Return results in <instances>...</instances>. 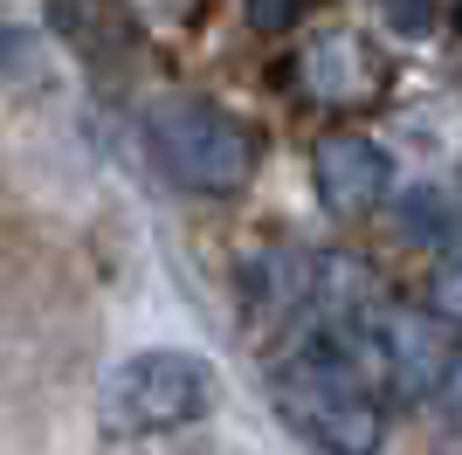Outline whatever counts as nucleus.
Returning a JSON list of instances; mask_svg holds the SVG:
<instances>
[{
	"label": "nucleus",
	"instance_id": "obj_1",
	"mask_svg": "<svg viewBox=\"0 0 462 455\" xmlns=\"http://www.w3.org/2000/svg\"><path fill=\"white\" fill-rule=\"evenodd\" d=\"M276 414L325 455H380V366H373L359 324L318 318L304 339L270 366Z\"/></svg>",
	"mask_w": 462,
	"mask_h": 455
},
{
	"label": "nucleus",
	"instance_id": "obj_2",
	"mask_svg": "<svg viewBox=\"0 0 462 455\" xmlns=\"http://www.w3.org/2000/svg\"><path fill=\"white\" fill-rule=\"evenodd\" d=\"M214 394H221L214 359L180 352V345H152V352H132L104 373L97 414L111 435H173V428H193L214 414Z\"/></svg>",
	"mask_w": 462,
	"mask_h": 455
},
{
	"label": "nucleus",
	"instance_id": "obj_3",
	"mask_svg": "<svg viewBox=\"0 0 462 455\" xmlns=\"http://www.w3.org/2000/svg\"><path fill=\"white\" fill-rule=\"evenodd\" d=\"M145 145L187 193H242L255 172V138L208 97H159L145 111Z\"/></svg>",
	"mask_w": 462,
	"mask_h": 455
},
{
	"label": "nucleus",
	"instance_id": "obj_4",
	"mask_svg": "<svg viewBox=\"0 0 462 455\" xmlns=\"http://www.w3.org/2000/svg\"><path fill=\"white\" fill-rule=\"evenodd\" d=\"M310 172H318V200H325L331 214H346V221H352V214H373L386 193H393V159H386L366 132L318 138Z\"/></svg>",
	"mask_w": 462,
	"mask_h": 455
},
{
	"label": "nucleus",
	"instance_id": "obj_5",
	"mask_svg": "<svg viewBox=\"0 0 462 455\" xmlns=\"http://www.w3.org/2000/svg\"><path fill=\"white\" fill-rule=\"evenodd\" d=\"M297 76H304V90L318 97V104H366V97L386 83L380 56H373V49L352 35V28L318 35V42L304 49V62H297Z\"/></svg>",
	"mask_w": 462,
	"mask_h": 455
},
{
	"label": "nucleus",
	"instance_id": "obj_6",
	"mask_svg": "<svg viewBox=\"0 0 462 455\" xmlns=\"http://www.w3.org/2000/svg\"><path fill=\"white\" fill-rule=\"evenodd\" d=\"M56 28L97 70H117V56L132 49V28H125V14H117L111 0H56Z\"/></svg>",
	"mask_w": 462,
	"mask_h": 455
},
{
	"label": "nucleus",
	"instance_id": "obj_7",
	"mask_svg": "<svg viewBox=\"0 0 462 455\" xmlns=\"http://www.w3.org/2000/svg\"><path fill=\"white\" fill-rule=\"evenodd\" d=\"M428 303H435L448 324H462V242L435 263V276H428Z\"/></svg>",
	"mask_w": 462,
	"mask_h": 455
},
{
	"label": "nucleus",
	"instance_id": "obj_8",
	"mask_svg": "<svg viewBox=\"0 0 462 455\" xmlns=\"http://www.w3.org/2000/svg\"><path fill=\"white\" fill-rule=\"evenodd\" d=\"M380 14H386V28H393V35L421 42L428 28H435V0H380Z\"/></svg>",
	"mask_w": 462,
	"mask_h": 455
},
{
	"label": "nucleus",
	"instance_id": "obj_9",
	"mask_svg": "<svg viewBox=\"0 0 462 455\" xmlns=\"http://www.w3.org/2000/svg\"><path fill=\"white\" fill-rule=\"evenodd\" d=\"M304 7H310V0H249V21L263 28V35H276V28H290Z\"/></svg>",
	"mask_w": 462,
	"mask_h": 455
},
{
	"label": "nucleus",
	"instance_id": "obj_10",
	"mask_svg": "<svg viewBox=\"0 0 462 455\" xmlns=\"http://www.w3.org/2000/svg\"><path fill=\"white\" fill-rule=\"evenodd\" d=\"M407 235H442V193H414L407 200Z\"/></svg>",
	"mask_w": 462,
	"mask_h": 455
},
{
	"label": "nucleus",
	"instance_id": "obj_11",
	"mask_svg": "<svg viewBox=\"0 0 462 455\" xmlns=\"http://www.w3.org/2000/svg\"><path fill=\"white\" fill-rule=\"evenodd\" d=\"M442 414H448V421L462 428V359H456V366L442 373Z\"/></svg>",
	"mask_w": 462,
	"mask_h": 455
}]
</instances>
